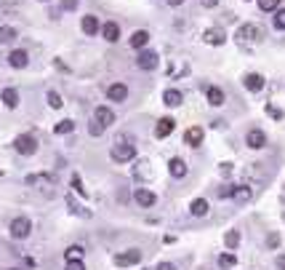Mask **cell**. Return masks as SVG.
<instances>
[{
    "label": "cell",
    "mask_w": 285,
    "mask_h": 270,
    "mask_svg": "<svg viewBox=\"0 0 285 270\" xmlns=\"http://www.w3.org/2000/svg\"><path fill=\"white\" fill-rule=\"evenodd\" d=\"M109 158L115 163H128V161L136 158V147L134 144H115V147L109 150Z\"/></svg>",
    "instance_id": "1"
},
{
    "label": "cell",
    "mask_w": 285,
    "mask_h": 270,
    "mask_svg": "<svg viewBox=\"0 0 285 270\" xmlns=\"http://www.w3.org/2000/svg\"><path fill=\"white\" fill-rule=\"evenodd\" d=\"M235 38L240 43H258L264 38V32H261V27H256V24H243V27L237 30Z\"/></svg>",
    "instance_id": "2"
},
{
    "label": "cell",
    "mask_w": 285,
    "mask_h": 270,
    "mask_svg": "<svg viewBox=\"0 0 285 270\" xmlns=\"http://www.w3.org/2000/svg\"><path fill=\"white\" fill-rule=\"evenodd\" d=\"M14 150L19 155H32L37 150V139L32 134H22V136H16V139H14Z\"/></svg>",
    "instance_id": "3"
},
{
    "label": "cell",
    "mask_w": 285,
    "mask_h": 270,
    "mask_svg": "<svg viewBox=\"0 0 285 270\" xmlns=\"http://www.w3.org/2000/svg\"><path fill=\"white\" fill-rule=\"evenodd\" d=\"M32 233V222L27 220V217H16V220H11V235L14 238H27V235Z\"/></svg>",
    "instance_id": "4"
},
{
    "label": "cell",
    "mask_w": 285,
    "mask_h": 270,
    "mask_svg": "<svg viewBox=\"0 0 285 270\" xmlns=\"http://www.w3.org/2000/svg\"><path fill=\"white\" fill-rule=\"evenodd\" d=\"M139 262H142V252H139V249H128V252L115 257L117 268H131V265H139Z\"/></svg>",
    "instance_id": "5"
},
{
    "label": "cell",
    "mask_w": 285,
    "mask_h": 270,
    "mask_svg": "<svg viewBox=\"0 0 285 270\" xmlns=\"http://www.w3.org/2000/svg\"><path fill=\"white\" fill-rule=\"evenodd\" d=\"M136 64H139V70H155L157 64H160V56L155 54V51H139V59H136Z\"/></svg>",
    "instance_id": "6"
},
{
    "label": "cell",
    "mask_w": 285,
    "mask_h": 270,
    "mask_svg": "<svg viewBox=\"0 0 285 270\" xmlns=\"http://www.w3.org/2000/svg\"><path fill=\"white\" fill-rule=\"evenodd\" d=\"M245 144H248L250 150H261V147H267V134H264L261 129H250L248 134H245Z\"/></svg>",
    "instance_id": "7"
},
{
    "label": "cell",
    "mask_w": 285,
    "mask_h": 270,
    "mask_svg": "<svg viewBox=\"0 0 285 270\" xmlns=\"http://www.w3.org/2000/svg\"><path fill=\"white\" fill-rule=\"evenodd\" d=\"M203 43L208 45H224L227 43V32H224L221 27H208L203 32Z\"/></svg>",
    "instance_id": "8"
},
{
    "label": "cell",
    "mask_w": 285,
    "mask_h": 270,
    "mask_svg": "<svg viewBox=\"0 0 285 270\" xmlns=\"http://www.w3.org/2000/svg\"><path fill=\"white\" fill-rule=\"evenodd\" d=\"M107 99L109 102H125L128 99V86L125 83H112L107 89Z\"/></svg>",
    "instance_id": "9"
},
{
    "label": "cell",
    "mask_w": 285,
    "mask_h": 270,
    "mask_svg": "<svg viewBox=\"0 0 285 270\" xmlns=\"http://www.w3.org/2000/svg\"><path fill=\"white\" fill-rule=\"evenodd\" d=\"M174 129H176V121H174V118H160V121H157V126H155V136H157V139H165V136L174 134Z\"/></svg>",
    "instance_id": "10"
},
{
    "label": "cell",
    "mask_w": 285,
    "mask_h": 270,
    "mask_svg": "<svg viewBox=\"0 0 285 270\" xmlns=\"http://www.w3.org/2000/svg\"><path fill=\"white\" fill-rule=\"evenodd\" d=\"M134 198H136L139 206H144V209H149V206H155V203H157V195L152 193V190H147V187H139L134 193Z\"/></svg>",
    "instance_id": "11"
},
{
    "label": "cell",
    "mask_w": 285,
    "mask_h": 270,
    "mask_svg": "<svg viewBox=\"0 0 285 270\" xmlns=\"http://www.w3.org/2000/svg\"><path fill=\"white\" fill-rule=\"evenodd\" d=\"M168 171H171V177H174V180H184V177H187V161H184V158H171V163H168Z\"/></svg>",
    "instance_id": "12"
},
{
    "label": "cell",
    "mask_w": 285,
    "mask_h": 270,
    "mask_svg": "<svg viewBox=\"0 0 285 270\" xmlns=\"http://www.w3.org/2000/svg\"><path fill=\"white\" fill-rule=\"evenodd\" d=\"M8 64L11 67H16V70H22V67H27L30 64V54L24 48H16V51H11L8 54Z\"/></svg>",
    "instance_id": "13"
},
{
    "label": "cell",
    "mask_w": 285,
    "mask_h": 270,
    "mask_svg": "<svg viewBox=\"0 0 285 270\" xmlns=\"http://www.w3.org/2000/svg\"><path fill=\"white\" fill-rule=\"evenodd\" d=\"M243 86L248 91H253V94H258V91L264 89V75H258V72H248V75L243 78Z\"/></svg>",
    "instance_id": "14"
},
{
    "label": "cell",
    "mask_w": 285,
    "mask_h": 270,
    "mask_svg": "<svg viewBox=\"0 0 285 270\" xmlns=\"http://www.w3.org/2000/svg\"><path fill=\"white\" fill-rule=\"evenodd\" d=\"M250 198H253V190H250L248 185H235V190H232V201L235 203H248Z\"/></svg>",
    "instance_id": "15"
},
{
    "label": "cell",
    "mask_w": 285,
    "mask_h": 270,
    "mask_svg": "<svg viewBox=\"0 0 285 270\" xmlns=\"http://www.w3.org/2000/svg\"><path fill=\"white\" fill-rule=\"evenodd\" d=\"M205 96H208L211 107H221L224 104V91L218 89V86H208V89H205Z\"/></svg>",
    "instance_id": "16"
},
{
    "label": "cell",
    "mask_w": 285,
    "mask_h": 270,
    "mask_svg": "<svg viewBox=\"0 0 285 270\" xmlns=\"http://www.w3.org/2000/svg\"><path fill=\"white\" fill-rule=\"evenodd\" d=\"M102 35H104V41H107V43H117V38H120V24H117V22H107L102 27Z\"/></svg>",
    "instance_id": "17"
},
{
    "label": "cell",
    "mask_w": 285,
    "mask_h": 270,
    "mask_svg": "<svg viewBox=\"0 0 285 270\" xmlns=\"http://www.w3.org/2000/svg\"><path fill=\"white\" fill-rule=\"evenodd\" d=\"M184 142H187L189 147H200V144H203V129H200V126L187 129V134H184Z\"/></svg>",
    "instance_id": "18"
},
{
    "label": "cell",
    "mask_w": 285,
    "mask_h": 270,
    "mask_svg": "<svg viewBox=\"0 0 285 270\" xmlns=\"http://www.w3.org/2000/svg\"><path fill=\"white\" fill-rule=\"evenodd\" d=\"M94 121H99L102 123L104 129L107 126H112V123H115V113H112L109 107H96V113H94Z\"/></svg>",
    "instance_id": "19"
},
{
    "label": "cell",
    "mask_w": 285,
    "mask_h": 270,
    "mask_svg": "<svg viewBox=\"0 0 285 270\" xmlns=\"http://www.w3.org/2000/svg\"><path fill=\"white\" fill-rule=\"evenodd\" d=\"M80 30L85 32V35H96L99 30H102V24H99V19L94 14H88V16H83V22H80Z\"/></svg>",
    "instance_id": "20"
},
{
    "label": "cell",
    "mask_w": 285,
    "mask_h": 270,
    "mask_svg": "<svg viewBox=\"0 0 285 270\" xmlns=\"http://www.w3.org/2000/svg\"><path fill=\"white\" fill-rule=\"evenodd\" d=\"M152 166H149V161H139L136 166H134V177L136 180H142V182H147V180H152Z\"/></svg>",
    "instance_id": "21"
},
{
    "label": "cell",
    "mask_w": 285,
    "mask_h": 270,
    "mask_svg": "<svg viewBox=\"0 0 285 270\" xmlns=\"http://www.w3.org/2000/svg\"><path fill=\"white\" fill-rule=\"evenodd\" d=\"M181 102H184V94L178 89H168L163 94V104H168V107H178Z\"/></svg>",
    "instance_id": "22"
},
{
    "label": "cell",
    "mask_w": 285,
    "mask_h": 270,
    "mask_svg": "<svg viewBox=\"0 0 285 270\" xmlns=\"http://www.w3.org/2000/svg\"><path fill=\"white\" fill-rule=\"evenodd\" d=\"M67 206H70V212H72V214L83 217V220H91V217H94V212H91V209L80 206V203H77L75 198H72V195H67Z\"/></svg>",
    "instance_id": "23"
},
{
    "label": "cell",
    "mask_w": 285,
    "mask_h": 270,
    "mask_svg": "<svg viewBox=\"0 0 285 270\" xmlns=\"http://www.w3.org/2000/svg\"><path fill=\"white\" fill-rule=\"evenodd\" d=\"M0 99H3V104H5V107H11V110H14L16 104H19V91H16V89H11V86H8V89H3V91H0Z\"/></svg>",
    "instance_id": "24"
},
{
    "label": "cell",
    "mask_w": 285,
    "mask_h": 270,
    "mask_svg": "<svg viewBox=\"0 0 285 270\" xmlns=\"http://www.w3.org/2000/svg\"><path fill=\"white\" fill-rule=\"evenodd\" d=\"M147 43H149V32L147 30H136L134 35H131V45H134V48H144Z\"/></svg>",
    "instance_id": "25"
},
{
    "label": "cell",
    "mask_w": 285,
    "mask_h": 270,
    "mask_svg": "<svg viewBox=\"0 0 285 270\" xmlns=\"http://www.w3.org/2000/svg\"><path fill=\"white\" fill-rule=\"evenodd\" d=\"M189 212L195 217H205V214H208V201H205V198H195L189 203Z\"/></svg>",
    "instance_id": "26"
},
{
    "label": "cell",
    "mask_w": 285,
    "mask_h": 270,
    "mask_svg": "<svg viewBox=\"0 0 285 270\" xmlns=\"http://www.w3.org/2000/svg\"><path fill=\"white\" fill-rule=\"evenodd\" d=\"M72 131H75V121H59L56 126H54V134H59V136H64V134H72Z\"/></svg>",
    "instance_id": "27"
},
{
    "label": "cell",
    "mask_w": 285,
    "mask_h": 270,
    "mask_svg": "<svg viewBox=\"0 0 285 270\" xmlns=\"http://www.w3.org/2000/svg\"><path fill=\"white\" fill-rule=\"evenodd\" d=\"M224 246H227L229 252H235V249L240 246V233H237V230H229V233L224 235Z\"/></svg>",
    "instance_id": "28"
},
{
    "label": "cell",
    "mask_w": 285,
    "mask_h": 270,
    "mask_svg": "<svg viewBox=\"0 0 285 270\" xmlns=\"http://www.w3.org/2000/svg\"><path fill=\"white\" fill-rule=\"evenodd\" d=\"M235 265H237V257L232 254V252H224L221 257H218V268L229 270V268H235Z\"/></svg>",
    "instance_id": "29"
},
{
    "label": "cell",
    "mask_w": 285,
    "mask_h": 270,
    "mask_svg": "<svg viewBox=\"0 0 285 270\" xmlns=\"http://www.w3.org/2000/svg\"><path fill=\"white\" fill-rule=\"evenodd\" d=\"M14 41H16L14 27H0V43H14Z\"/></svg>",
    "instance_id": "30"
},
{
    "label": "cell",
    "mask_w": 285,
    "mask_h": 270,
    "mask_svg": "<svg viewBox=\"0 0 285 270\" xmlns=\"http://www.w3.org/2000/svg\"><path fill=\"white\" fill-rule=\"evenodd\" d=\"M83 252H85L83 246H70L67 252H64V257H67V262H72V260H83Z\"/></svg>",
    "instance_id": "31"
},
{
    "label": "cell",
    "mask_w": 285,
    "mask_h": 270,
    "mask_svg": "<svg viewBox=\"0 0 285 270\" xmlns=\"http://www.w3.org/2000/svg\"><path fill=\"white\" fill-rule=\"evenodd\" d=\"M72 187H75V193H77V195H83V198H88V190L83 187V180H80V177H77V174H72Z\"/></svg>",
    "instance_id": "32"
},
{
    "label": "cell",
    "mask_w": 285,
    "mask_h": 270,
    "mask_svg": "<svg viewBox=\"0 0 285 270\" xmlns=\"http://www.w3.org/2000/svg\"><path fill=\"white\" fill-rule=\"evenodd\" d=\"M272 22H275V30H285V8H277Z\"/></svg>",
    "instance_id": "33"
},
{
    "label": "cell",
    "mask_w": 285,
    "mask_h": 270,
    "mask_svg": "<svg viewBox=\"0 0 285 270\" xmlns=\"http://www.w3.org/2000/svg\"><path fill=\"white\" fill-rule=\"evenodd\" d=\"M45 99H48V104H51V107H54V110H59V107H62V96H59L56 94V91H48V94H45Z\"/></svg>",
    "instance_id": "34"
},
{
    "label": "cell",
    "mask_w": 285,
    "mask_h": 270,
    "mask_svg": "<svg viewBox=\"0 0 285 270\" xmlns=\"http://www.w3.org/2000/svg\"><path fill=\"white\" fill-rule=\"evenodd\" d=\"M277 5H280V0H258L261 11H277Z\"/></svg>",
    "instance_id": "35"
},
{
    "label": "cell",
    "mask_w": 285,
    "mask_h": 270,
    "mask_svg": "<svg viewBox=\"0 0 285 270\" xmlns=\"http://www.w3.org/2000/svg\"><path fill=\"white\" fill-rule=\"evenodd\" d=\"M267 115L272 118V121H283V110L275 107V104H267Z\"/></svg>",
    "instance_id": "36"
},
{
    "label": "cell",
    "mask_w": 285,
    "mask_h": 270,
    "mask_svg": "<svg viewBox=\"0 0 285 270\" xmlns=\"http://www.w3.org/2000/svg\"><path fill=\"white\" fill-rule=\"evenodd\" d=\"M88 134H91V136H102V134H104V126H102L99 121H94V123L88 126Z\"/></svg>",
    "instance_id": "37"
},
{
    "label": "cell",
    "mask_w": 285,
    "mask_h": 270,
    "mask_svg": "<svg viewBox=\"0 0 285 270\" xmlns=\"http://www.w3.org/2000/svg\"><path fill=\"white\" fill-rule=\"evenodd\" d=\"M267 246H269V249H277V246H280V233H269Z\"/></svg>",
    "instance_id": "38"
},
{
    "label": "cell",
    "mask_w": 285,
    "mask_h": 270,
    "mask_svg": "<svg viewBox=\"0 0 285 270\" xmlns=\"http://www.w3.org/2000/svg\"><path fill=\"white\" fill-rule=\"evenodd\" d=\"M77 3H80V0H62V8H64V11H75Z\"/></svg>",
    "instance_id": "39"
},
{
    "label": "cell",
    "mask_w": 285,
    "mask_h": 270,
    "mask_svg": "<svg viewBox=\"0 0 285 270\" xmlns=\"http://www.w3.org/2000/svg\"><path fill=\"white\" fill-rule=\"evenodd\" d=\"M232 190H235L232 185H224L221 190H218V195H221V198H232Z\"/></svg>",
    "instance_id": "40"
},
{
    "label": "cell",
    "mask_w": 285,
    "mask_h": 270,
    "mask_svg": "<svg viewBox=\"0 0 285 270\" xmlns=\"http://www.w3.org/2000/svg\"><path fill=\"white\" fill-rule=\"evenodd\" d=\"M67 270H85V268L80 260H72V262H67Z\"/></svg>",
    "instance_id": "41"
},
{
    "label": "cell",
    "mask_w": 285,
    "mask_h": 270,
    "mask_svg": "<svg viewBox=\"0 0 285 270\" xmlns=\"http://www.w3.org/2000/svg\"><path fill=\"white\" fill-rule=\"evenodd\" d=\"M155 270H176V265H174V262H160Z\"/></svg>",
    "instance_id": "42"
},
{
    "label": "cell",
    "mask_w": 285,
    "mask_h": 270,
    "mask_svg": "<svg viewBox=\"0 0 285 270\" xmlns=\"http://www.w3.org/2000/svg\"><path fill=\"white\" fill-rule=\"evenodd\" d=\"M221 174H224V177L232 174V163H221Z\"/></svg>",
    "instance_id": "43"
},
{
    "label": "cell",
    "mask_w": 285,
    "mask_h": 270,
    "mask_svg": "<svg viewBox=\"0 0 285 270\" xmlns=\"http://www.w3.org/2000/svg\"><path fill=\"white\" fill-rule=\"evenodd\" d=\"M216 3H218V0H200V5H203V8H214Z\"/></svg>",
    "instance_id": "44"
},
{
    "label": "cell",
    "mask_w": 285,
    "mask_h": 270,
    "mask_svg": "<svg viewBox=\"0 0 285 270\" xmlns=\"http://www.w3.org/2000/svg\"><path fill=\"white\" fill-rule=\"evenodd\" d=\"M165 3H168V5H181L184 0H165Z\"/></svg>",
    "instance_id": "45"
},
{
    "label": "cell",
    "mask_w": 285,
    "mask_h": 270,
    "mask_svg": "<svg viewBox=\"0 0 285 270\" xmlns=\"http://www.w3.org/2000/svg\"><path fill=\"white\" fill-rule=\"evenodd\" d=\"M280 265H283V270H285V257H280Z\"/></svg>",
    "instance_id": "46"
},
{
    "label": "cell",
    "mask_w": 285,
    "mask_h": 270,
    "mask_svg": "<svg viewBox=\"0 0 285 270\" xmlns=\"http://www.w3.org/2000/svg\"><path fill=\"white\" fill-rule=\"evenodd\" d=\"M43 3H45V0H43Z\"/></svg>",
    "instance_id": "47"
}]
</instances>
